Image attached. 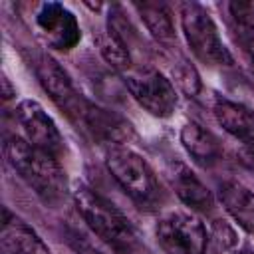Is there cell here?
<instances>
[{
  "label": "cell",
  "instance_id": "1",
  "mask_svg": "<svg viewBox=\"0 0 254 254\" xmlns=\"http://www.w3.org/2000/svg\"><path fill=\"white\" fill-rule=\"evenodd\" d=\"M4 153L14 171L42 196L46 202H56L65 192V173L58 157L32 147L20 135H12L4 143Z\"/></svg>",
  "mask_w": 254,
  "mask_h": 254
},
{
  "label": "cell",
  "instance_id": "2",
  "mask_svg": "<svg viewBox=\"0 0 254 254\" xmlns=\"http://www.w3.org/2000/svg\"><path fill=\"white\" fill-rule=\"evenodd\" d=\"M75 208L85 220V224L109 246H113L117 252H129L135 242L137 234L129 218L115 208L107 198L93 192L91 189L79 187L73 192Z\"/></svg>",
  "mask_w": 254,
  "mask_h": 254
},
{
  "label": "cell",
  "instance_id": "3",
  "mask_svg": "<svg viewBox=\"0 0 254 254\" xmlns=\"http://www.w3.org/2000/svg\"><path fill=\"white\" fill-rule=\"evenodd\" d=\"M105 165L119 187L137 202L153 204L161 190L155 173L147 161L123 145H109L105 151Z\"/></svg>",
  "mask_w": 254,
  "mask_h": 254
},
{
  "label": "cell",
  "instance_id": "4",
  "mask_svg": "<svg viewBox=\"0 0 254 254\" xmlns=\"http://www.w3.org/2000/svg\"><path fill=\"white\" fill-rule=\"evenodd\" d=\"M181 26L192 54L208 65H230L232 56L222 44L210 14L196 2L181 4Z\"/></svg>",
  "mask_w": 254,
  "mask_h": 254
},
{
  "label": "cell",
  "instance_id": "5",
  "mask_svg": "<svg viewBox=\"0 0 254 254\" xmlns=\"http://www.w3.org/2000/svg\"><path fill=\"white\" fill-rule=\"evenodd\" d=\"M125 85L133 99L155 117H169L177 107L173 83L155 67H129Z\"/></svg>",
  "mask_w": 254,
  "mask_h": 254
},
{
  "label": "cell",
  "instance_id": "6",
  "mask_svg": "<svg viewBox=\"0 0 254 254\" xmlns=\"http://www.w3.org/2000/svg\"><path fill=\"white\" fill-rule=\"evenodd\" d=\"M157 240L171 254H206L208 234L204 224L192 212L173 210L161 216Z\"/></svg>",
  "mask_w": 254,
  "mask_h": 254
},
{
  "label": "cell",
  "instance_id": "7",
  "mask_svg": "<svg viewBox=\"0 0 254 254\" xmlns=\"http://www.w3.org/2000/svg\"><path fill=\"white\" fill-rule=\"evenodd\" d=\"M16 125L20 127V137L28 141L32 147L46 151L54 157H58L64 149V139L60 129L56 127L54 119L48 115V111L34 99H24L14 109Z\"/></svg>",
  "mask_w": 254,
  "mask_h": 254
},
{
  "label": "cell",
  "instance_id": "8",
  "mask_svg": "<svg viewBox=\"0 0 254 254\" xmlns=\"http://www.w3.org/2000/svg\"><path fill=\"white\" fill-rule=\"evenodd\" d=\"M36 26L50 48L56 50H71L81 38V30L77 18L62 4L48 2L42 4L36 14Z\"/></svg>",
  "mask_w": 254,
  "mask_h": 254
},
{
  "label": "cell",
  "instance_id": "9",
  "mask_svg": "<svg viewBox=\"0 0 254 254\" xmlns=\"http://www.w3.org/2000/svg\"><path fill=\"white\" fill-rule=\"evenodd\" d=\"M36 75H38L42 87L46 89V93L62 109H65L69 115L77 117V113H79V109H81L85 99L77 95V91L73 89L67 73L60 67V64L54 58L42 54V56L36 58Z\"/></svg>",
  "mask_w": 254,
  "mask_h": 254
},
{
  "label": "cell",
  "instance_id": "10",
  "mask_svg": "<svg viewBox=\"0 0 254 254\" xmlns=\"http://www.w3.org/2000/svg\"><path fill=\"white\" fill-rule=\"evenodd\" d=\"M77 119H81L97 137L105 139L109 145H119L123 143L125 139H129L131 135V125L121 119L119 115L107 111V109H101L89 101H83L79 113H77Z\"/></svg>",
  "mask_w": 254,
  "mask_h": 254
},
{
  "label": "cell",
  "instance_id": "11",
  "mask_svg": "<svg viewBox=\"0 0 254 254\" xmlns=\"http://www.w3.org/2000/svg\"><path fill=\"white\" fill-rule=\"evenodd\" d=\"M2 254H52L40 234L20 220H4L0 234Z\"/></svg>",
  "mask_w": 254,
  "mask_h": 254
},
{
  "label": "cell",
  "instance_id": "12",
  "mask_svg": "<svg viewBox=\"0 0 254 254\" xmlns=\"http://www.w3.org/2000/svg\"><path fill=\"white\" fill-rule=\"evenodd\" d=\"M218 198L226 212L246 232L254 234V192L236 181H226L218 187Z\"/></svg>",
  "mask_w": 254,
  "mask_h": 254
},
{
  "label": "cell",
  "instance_id": "13",
  "mask_svg": "<svg viewBox=\"0 0 254 254\" xmlns=\"http://www.w3.org/2000/svg\"><path fill=\"white\" fill-rule=\"evenodd\" d=\"M214 117L218 125L232 137H238L242 141L254 139V111H250L246 105L220 99L214 105Z\"/></svg>",
  "mask_w": 254,
  "mask_h": 254
},
{
  "label": "cell",
  "instance_id": "14",
  "mask_svg": "<svg viewBox=\"0 0 254 254\" xmlns=\"http://www.w3.org/2000/svg\"><path fill=\"white\" fill-rule=\"evenodd\" d=\"M181 143L187 149V153L196 163H202V165H210V163L218 161L220 153H222L218 139L208 129H204L202 125L192 123V121L181 129Z\"/></svg>",
  "mask_w": 254,
  "mask_h": 254
},
{
  "label": "cell",
  "instance_id": "15",
  "mask_svg": "<svg viewBox=\"0 0 254 254\" xmlns=\"http://www.w3.org/2000/svg\"><path fill=\"white\" fill-rule=\"evenodd\" d=\"M173 187H175V192L179 194V198L194 210L208 212L214 206V198H212L210 190L200 183V179L190 169H187L183 165H177V171L173 175Z\"/></svg>",
  "mask_w": 254,
  "mask_h": 254
},
{
  "label": "cell",
  "instance_id": "16",
  "mask_svg": "<svg viewBox=\"0 0 254 254\" xmlns=\"http://www.w3.org/2000/svg\"><path fill=\"white\" fill-rule=\"evenodd\" d=\"M93 42L101 54V58L119 71H127L131 67V56L125 46V42L119 38V34L109 26L105 30H97L93 34Z\"/></svg>",
  "mask_w": 254,
  "mask_h": 254
},
{
  "label": "cell",
  "instance_id": "17",
  "mask_svg": "<svg viewBox=\"0 0 254 254\" xmlns=\"http://www.w3.org/2000/svg\"><path fill=\"white\" fill-rule=\"evenodd\" d=\"M135 8L153 38L161 42H169L175 38L171 12L163 2H137Z\"/></svg>",
  "mask_w": 254,
  "mask_h": 254
},
{
  "label": "cell",
  "instance_id": "18",
  "mask_svg": "<svg viewBox=\"0 0 254 254\" xmlns=\"http://www.w3.org/2000/svg\"><path fill=\"white\" fill-rule=\"evenodd\" d=\"M173 73H175L177 85H179L189 97H194V95L200 91V75H198L196 67H194L192 64H189L187 60H181V62L173 67Z\"/></svg>",
  "mask_w": 254,
  "mask_h": 254
},
{
  "label": "cell",
  "instance_id": "19",
  "mask_svg": "<svg viewBox=\"0 0 254 254\" xmlns=\"http://www.w3.org/2000/svg\"><path fill=\"white\" fill-rule=\"evenodd\" d=\"M236 42L242 48V54L246 56V60L250 62V65L254 69V28L252 26H240L238 34H236Z\"/></svg>",
  "mask_w": 254,
  "mask_h": 254
},
{
  "label": "cell",
  "instance_id": "20",
  "mask_svg": "<svg viewBox=\"0 0 254 254\" xmlns=\"http://www.w3.org/2000/svg\"><path fill=\"white\" fill-rule=\"evenodd\" d=\"M228 8L240 26L254 28V2H232Z\"/></svg>",
  "mask_w": 254,
  "mask_h": 254
},
{
  "label": "cell",
  "instance_id": "21",
  "mask_svg": "<svg viewBox=\"0 0 254 254\" xmlns=\"http://www.w3.org/2000/svg\"><path fill=\"white\" fill-rule=\"evenodd\" d=\"M212 238H216V242H218L222 248H230V246L236 242L234 230H232L224 220H216V222H214V226H212Z\"/></svg>",
  "mask_w": 254,
  "mask_h": 254
},
{
  "label": "cell",
  "instance_id": "22",
  "mask_svg": "<svg viewBox=\"0 0 254 254\" xmlns=\"http://www.w3.org/2000/svg\"><path fill=\"white\" fill-rule=\"evenodd\" d=\"M238 161L246 167V169H250V171H254V139L252 141H244L242 145H240V149H238Z\"/></svg>",
  "mask_w": 254,
  "mask_h": 254
},
{
  "label": "cell",
  "instance_id": "23",
  "mask_svg": "<svg viewBox=\"0 0 254 254\" xmlns=\"http://www.w3.org/2000/svg\"><path fill=\"white\" fill-rule=\"evenodd\" d=\"M2 95H4V99L8 101V99H12L14 95H16V89L10 85V81H8V77L4 75L2 77Z\"/></svg>",
  "mask_w": 254,
  "mask_h": 254
},
{
  "label": "cell",
  "instance_id": "24",
  "mask_svg": "<svg viewBox=\"0 0 254 254\" xmlns=\"http://www.w3.org/2000/svg\"><path fill=\"white\" fill-rule=\"evenodd\" d=\"M240 254H254V252H250V250H244V252H240Z\"/></svg>",
  "mask_w": 254,
  "mask_h": 254
}]
</instances>
